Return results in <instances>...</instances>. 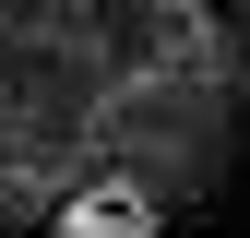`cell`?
<instances>
[{"mask_svg": "<svg viewBox=\"0 0 250 238\" xmlns=\"http://www.w3.org/2000/svg\"><path fill=\"white\" fill-rule=\"evenodd\" d=\"M250 143V0H0V238L83 202L227 191Z\"/></svg>", "mask_w": 250, "mask_h": 238, "instance_id": "6da1fadb", "label": "cell"}, {"mask_svg": "<svg viewBox=\"0 0 250 238\" xmlns=\"http://www.w3.org/2000/svg\"><path fill=\"white\" fill-rule=\"evenodd\" d=\"M36 238H167V215H131V202H83V215H60Z\"/></svg>", "mask_w": 250, "mask_h": 238, "instance_id": "7a4b0ae2", "label": "cell"}]
</instances>
